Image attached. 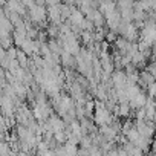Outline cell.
Masks as SVG:
<instances>
[{
  "label": "cell",
  "mask_w": 156,
  "mask_h": 156,
  "mask_svg": "<svg viewBox=\"0 0 156 156\" xmlns=\"http://www.w3.org/2000/svg\"><path fill=\"white\" fill-rule=\"evenodd\" d=\"M5 55H6V58L11 61V60H16V57H17V48L16 46H11L9 49H6L5 51Z\"/></svg>",
  "instance_id": "obj_13"
},
{
  "label": "cell",
  "mask_w": 156,
  "mask_h": 156,
  "mask_svg": "<svg viewBox=\"0 0 156 156\" xmlns=\"http://www.w3.org/2000/svg\"><path fill=\"white\" fill-rule=\"evenodd\" d=\"M16 60H17V63H19V66L22 67V69H28V64H29V58H28V55L25 54V52H22L20 49H17V57H16Z\"/></svg>",
  "instance_id": "obj_5"
},
{
  "label": "cell",
  "mask_w": 156,
  "mask_h": 156,
  "mask_svg": "<svg viewBox=\"0 0 156 156\" xmlns=\"http://www.w3.org/2000/svg\"><path fill=\"white\" fill-rule=\"evenodd\" d=\"M145 101H147V95L142 94V92H139L135 98H132L129 101V107H130V110H138V109H141V107L145 106Z\"/></svg>",
  "instance_id": "obj_3"
},
{
  "label": "cell",
  "mask_w": 156,
  "mask_h": 156,
  "mask_svg": "<svg viewBox=\"0 0 156 156\" xmlns=\"http://www.w3.org/2000/svg\"><path fill=\"white\" fill-rule=\"evenodd\" d=\"M138 83H139L141 86H144V87H147L148 84H151V83H154V76H153V75H150L148 72H145V70H142V72H139V78H138Z\"/></svg>",
  "instance_id": "obj_4"
},
{
  "label": "cell",
  "mask_w": 156,
  "mask_h": 156,
  "mask_svg": "<svg viewBox=\"0 0 156 156\" xmlns=\"http://www.w3.org/2000/svg\"><path fill=\"white\" fill-rule=\"evenodd\" d=\"M80 37H81V40H83V43H84V44H90V43H92V32L81 31Z\"/></svg>",
  "instance_id": "obj_14"
},
{
  "label": "cell",
  "mask_w": 156,
  "mask_h": 156,
  "mask_svg": "<svg viewBox=\"0 0 156 156\" xmlns=\"http://www.w3.org/2000/svg\"><path fill=\"white\" fill-rule=\"evenodd\" d=\"M147 87H148V97H147V98H153V95H154V89H156V84L151 83V84H148Z\"/></svg>",
  "instance_id": "obj_15"
},
{
  "label": "cell",
  "mask_w": 156,
  "mask_h": 156,
  "mask_svg": "<svg viewBox=\"0 0 156 156\" xmlns=\"http://www.w3.org/2000/svg\"><path fill=\"white\" fill-rule=\"evenodd\" d=\"M116 40H118V34L116 32H112V31H107L106 32V35H104V41L106 43L110 44V43H115Z\"/></svg>",
  "instance_id": "obj_11"
},
{
  "label": "cell",
  "mask_w": 156,
  "mask_h": 156,
  "mask_svg": "<svg viewBox=\"0 0 156 156\" xmlns=\"http://www.w3.org/2000/svg\"><path fill=\"white\" fill-rule=\"evenodd\" d=\"M46 35L48 37H52V40H55V37H58V26H54V25H49L46 28Z\"/></svg>",
  "instance_id": "obj_9"
},
{
  "label": "cell",
  "mask_w": 156,
  "mask_h": 156,
  "mask_svg": "<svg viewBox=\"0 0 156 156\" xmlns=\"http://www.w3.org/2000/svg\"><path fill=\"white\" fill-rule=\"evenodd\" d=\"M60 61L66 66V67H73L75 66V57H72L67 52H61L60 54Z\"/></svg>",
  "instance_id": "obj_7"
},
{
  "label": "cell",
  "mask_w": 156,
  "mask_h": 156,
  "mask_svg": "<svg viewBox=\"0 0 156 156\" xmlns=\"http://www.w3.org/2000/svg\"><path fill=\"white\" fill-rule=\"evenodd\" d=\"M80 144H81L80 148H86V150H89V148L92 147V138H90L89 135H86V136H83V138L80 139Z\"/></svg>",
  "instance_id": "obj_10"
},
{
  "label": "cell",
  "mask_w": 156,
  "mask_h": 156,
  "mask_svg": "<svg viewBox=\"0 0 156 156\" xmlns=\"http://www.w3.org/2000/svg\"><path fill=\"white\" fill-rule=\"evenodd\" d=\"M124 92H126V95H127V98H129V101H130L132 98H135V97L141 92V87H139L138 84H127L126 89H124Z\"/></svg>",
  "instance_id": "obj_6"
},
{
  "label": "cell",
  "mask_w": 156,
  "mask_h": 156,
  "mask_svg": "<svg viewBox=\"0 0 156 156\" xmlns=\"http://www.w3.org/2000/svg\"><path fill=\"white\" fill-rule=\"evenodd\" d=\"M133 126H135L136 132L139 133V136L151 139V136H153V127L147 126V124H145V121H135V124H133Z\"/></svg>",
  "instance_id": "obj_2"
},
{
  "label": "cell",
  "mask_w": 156,
  "mask_h": 156,
  "mask_svg": "<svg viewBox=\"0 0 156 156\" xmlns=\"http://www.w3.org/2000/svg\"><path fill=\"white\" fill-rule=\"evenodd\" d=\"M28 17L31 22H35V23H43L44 19H46V8L44 6H38L34 3V6H31L28 9Z\"/></svg>",
  "instance_id": "obj_1"
},
{
  "label": "cell",
  "mask_w": 156,
  "mask_h": 156,
  "mask_svg": "<svg viewBox=\"0 0 156 156\" xmlns=\"http://www.w3.org/2000/svg\"><path fill=\"white\" fill-rule=\"evenodd\" d=\"M63 150L66 153V156H76V151H78V147L73 145V144H69V142H64L63 145Z\"/></svg>",
  "instance_id": "obj_8"
},
{
  "label": "cell",
  "mask_w": 156,
  "mask_h": 156,
  "mask_svg": "<svg viewBox=\"0 0 156 156\" xmlns=\"http://www.w3.org/2000/svg\"><path fill=\"white\" fill-rule=\"evenodd\" d=\"M52 139H54L55 142H58V144H64V142H66V133H64V130H63V132H57V133H54Z\"/></svg>",
  "instance_id": "obj_12"
}]
</instances>
